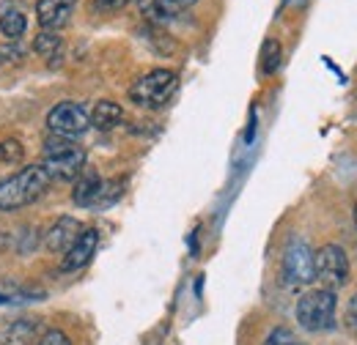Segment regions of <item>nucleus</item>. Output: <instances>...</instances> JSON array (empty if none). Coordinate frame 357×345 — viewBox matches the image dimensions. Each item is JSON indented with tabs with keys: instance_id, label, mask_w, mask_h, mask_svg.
Instances as JSON below:
<instances>
[{
	"instance_id": "4",
	"label": "nucleus",
	"mask_w": 357,
	"mask_h": 345,
	"mask_svg": "<svg viewBox=\"0 0 357 345\" xmlns=\"http://www.w3.org/2000/svg\"><path fill=\"white\" fill-rule=\"evenodd\" d=\"M178 77L168 69H154L149 74H143L132 88H130V99L137 107H162L174 93H176Z\"/></svg>"
},
{
	"instance_id": "26",
	"label": "nucleus",
	"mask_w": 357,
	"mask_h": 345,
	"mask_svg": "<svg viewBox=\"0 0 357 345\" xmlns=\"http://www.w3.org/2000/svg\"><path fill=\"white\" fill-rule=\"evenodd\" d=\"M0 302H3V296H0Z\"/></svg>"
},
{
	"instance_id": "10",
	"label": "nucleus",
	"mask_w": 357,
	"mask_h": 345,
	"mask_svg": "<svg viewBox=\"0 0 357 345\" xmlns=\"http://www.w3.org/2000/svg\"><path fill=\"white\" fill-rule=\"evenodd\" d=\"M72 11H75V0H39L36 6V17L45 31L63 28L72 19Z\"/></svg>"
},
{
	"instance_id": "5",
	"label": "nucleus",
	"mask_w": 357,
	"mask_h": 345,
	"mask_svg": "<svg viewBox=\"0 0 357 345\" xmlns=\"http://www.w3.org/2000/svg\"><path fill=\"white\" fill-rule=\"evenodd\" d=\"M313 274L316 280L324 285V291H338L347 285L349 280V260H347V252L335 244H327L321 247L319 252H313Z\"/></svg>"
},
{
	"instance_id": "2",
	"label": "nucleus",
	"mask_w": 357,
	"mask_h": 345,
	"mask_svg": "<svg viewBox=\"0 0 357 345\" xmlns=\"http://www.w3.org/2000/svg\"><path fill=\"white\" fill-rule=\"evenodd\" d=\"M50 178H58V181H75L83 168H86V151L75 143V140H66V137H47L45 140V157L39 162Z\"/></svg>"
},
{
	"instance_id": "6",
	"label": "nucleus",
	"mask_w": 357,
	"mask_h": 345,
	"mask_svg": "<svg viewBox=\"0 0 357 345\" xmlns=\"http://www.w3.org/2000/svg\"><path fill=\"white\" fill-rule=\"evenodd\" d=\"M283 280L289 288H303L316 280L313 274V252L303 239H289L283 250Z\"/></svg>"
},
{
	"instance_id": "7",
	"label": "nucleus",
	"mask_w": 357,
	"mask_h": 345,
	"mask_svg": "<svg viewBox=\"0 0 357 345\" xmlns=\"http://www.w3.org/2000/svg\"><path fill=\"white\" fill-rule=\"evenodd\" d=\"M91 127L89 113L75 104V102H61L50 110L47 115V129L52 131L55 137H66V140H75L80 134H86Z\"/></svg>"
},
{
	"instance_id": "14",
	"label": "nucleus",
	"mask_w": 357,
	"mask_h": 345,
	"mask_svg": "<svg viewBox=\"0 0 357 345\" xmlns=\"http://www.w3.org/2000/svg\"><path fill=\"white\" fill-rule=\"evenodd\" d=\"M36 337L33 321H14L6 329H0V345H31Z\"/></svg>"
},
{
	"instance_id": "17",
	"label": "nucleus",
	"mask_w": 357,
	"mask_h": 345,
	"mask_svg": "<svg viewBox=\"0 0 357 345\" xmlns=\"http://www.w3.org/2000/svg\"><path fill=\"white\" fill-rule=\"evenodd\" d=\"M280 66V44L275 39H267L261 47V72L264 74H275Z\"/></svg>"
},
{
	"instance_id": "12",
	"label": "nucleus",
	"mask_w": 357,
	"mask_h": 345,
	"mask_svg": "<svg viewBox=\"0 0 357 345\" xmlns=\"http://www.w3.org/2000/svg\"><path fill=\"white\" fill-rule=\"evenodd\" d=\"M137 8L149 22H157V25L174 22L181 14V6L176 0H137Z\"/></svg>"
},
{
	"instance_id": "20",
	"label": "nucleus",
	"mask_w": 357,
	"mask_h": 345,
	"mask_svg": "<svg viewBox=\"0 0 357 345\" xmlns=\"http://www.w3.org/2000/svg\"><path fill=\"white\" fill-rule=\"evenodd\" d=\"M36 345H72V343H69V337L61 329H47L45 335H42V340Z\"/></svg>"
},
{
	"instance_id": "1",
	"label": "nucleus",
	"mask_w": 357,
	"mask_h": 345,
	"mask_svg": "<svg viewBox=\"0 0 357 345\" xmlns=\"http://www.w3.org/2000/svg\"><path fill=\"white\" fill-rule=\"evenodd\" d=\"M52 178L42 165H28L11 178L0 181V211H17L31 203H36L47 189Z\"/></svg>"
},
{
	"instance_id": "23",
	"label": "nucleus",
	"mask_w": 357,
	"mask_h": 345,
	"mask_svg": "<svg viewBox=\"0 0 357 345\" xmlns=\"http://www.w3.org/2000/svg\"><path fill=\"white\" fill-rule=\"evenodd\" d=\"M178 6H187V3H195V0H176Z\"/></svg>"
},
{
	"instance_id": "3",
	"label": "nucleus",
	"mask_w": 357,
	"mask_h": 345,
	"mask_svg": "<svg viewBox=\"0 0 357 345\" xmlns=\"http://www.w3.org/2000/svg\"><path fill=\"white\" fill-rule=\"evenodd\" d=\"M297 323L305 332H327L335 326V294L333 291H308L297 302Z\"/></svg>"
},
{
	"instance_id": "8",
	"label": "nucleus",
	"mask_w": 357,
	"mask_h": 345,
	"mask_svg": "<svg viewBox=\"0 0 357 345\" xmlns=\"http://www.w3.org/2000/svg\"><path fill=\"white\" fill-rule=\"evenodd\" d=\"M96 244H99V233L96 230H83L77 236V241L63 252V260H61V271H77L83 266H89V260L93 258L96 252Z\"/></svg>"
},
{
	"instance_id": "22",
	"label": "nucleus",
	"mask_w": 357,
	"mask_h": 345,
	"mask_svg": "<svg viewBox=\"0 0 357 345\" xmlns=\"http://www.w3.org/2000/svg\"><path fill=\"white\" fill-rule=\"evenodd\" d=\"M347 323L357 329V294L352 296V302H349V310H347Z\"/></svg>"
},
{
	"instance_id": "19",
	"label": "nucleus",
	"mask_w": 357,
	"mask_h": 345,
	"mask_svg": "<svg viewBox=\"0 0 357 345\" xmlns=\"http://www.w3.org/2000/svg\"><path fill=\"white\" fill-rule=\"evenodd\" d=\"M264 345H305L291 329H286V326H278V329H272L269 332V337L264 340Z\"/></svg>"
},
{
	"instance_id": "15",
	"label": "nucleus",
	"mask_w": 357,
	"mask_h": 345,
	"mask_svg": "<svg viewBox=\"0 0 357 345\" xmlns=\"http://www.w3.org/2000/svg\"><path fill=\"white\" fill-rule=\"evenodd\" d=\"M121 115H124V113H121V107H119L116 102H96V107H93V113H91L89 118L96 129L107 131L121 121Z\"/></svg>"
},
{
	"instance_id": "11",
	"label": "nucleus",
	"mask_w": 357,
	"mask_h": 345,
	"mask_svg": "<svg viewBox=\"0 0 357 345\" xmlns=\"http://www.w3.org/2000/svg\"><path fill=\"white\" fill-rule=\"evenodd\" d=\"M102 178L99 172L91 170V168H83V172L75 178V189H72V200L75 206L80 209H93L99 203V195H102Z\"/></svg>"
},
{
	"instance_id": "21",
	"label": "nucleus",
	"mask_w": 357,
	"mask_h": 345,
	"mask_svg": "<svg viewBox=\"0 0 357 345\" xmlns=\"http://www.w3.org/2000/svg\"><path fill=\"white\" fill-rule=\"evenodd\" d=\"M130 0H96V8L99 11H119V8H124Z\"/></svg>"
},
{
	"instance_id": "13",
	"label": "nucleus",
	"mask_w": 357,
	"mask_h": 345,
	"mask_svg": "<svg viewBox=\"0 0 357 345\" xmlns=\"http://www.w3.org/2000/svg\"><path fill=\"white\" fill-rule=\"evenodd\" d=\"M33 49L39 58H45L50 66H61L63 63V39L55 31H42L33 39Z\"/></svg>"
},
{
	"instance_id": "9",
	"label": "nucleus",
	"mask_w": 357,
	"mask_h": 345,
	"mask_svg": "<svg viewBox=\"0 0 357 345\" xmlns=\"http://www.w3.org/2000/svg\"><path fill=\"white\" fill-rule=\"evenodd\" d=\"M80 233H83L80 219H75V216H61V219L47 230L45 247L50 252H66V250L77 241Z\"/></svg>"
},
{
	"instance_id": "25",
	"label": "nucleus",
	"mask_w": 357,
	"mask_h": 345,
	"mask_svg": "<svg viewBox=\"0 0 357 345\" xmlns=\"http://www.w3.org/2000/svg\"><path fill=\"white\" fill-rule=\"evenodd\" d=\"M0 63H3V52H0Z\"/></svg>"
},
{
	"instance_id": "16",
	"label": "nucleus",
	"mask_w": 357,
	"mask_h": 345,
	"mask_svg": "<svg viewBox=\"0 0 357 345\" xmlns=\"http://www.w3.org/2000/svg\"><path fill=\"white\" fill-rule=\"evenodd\" d=\"M25 28H28V17L20 11V8H6L3 14H0V31L8 36V39H20L22 33H25Z\"/></svg>"
},
{
	"instance_id": "18",
	"label": "nucleus",
	"mask_w": 357,
	"mask_h": 345,
	"mask_svg": "<svg viewBox=\"0 0 357 345\" xmlns=\"http://www.w3.org/2000/svg\"><path fill=\"white\" fill-rule=\"evenodd\" d=\"M22 157H25V148L20 140H11V137L0 140V162L3 165H17V162H22Z\"/></svg>"
},
{
	"instance_id": "24",
	"label": "nucleus",
	"mask_w": 357,
	"mask_h": 345,
	"mask_svg": "<svg viewBox=\"0 0 357 345\" xmlns=\"http://www.w3.org/2000/svg\"><path fill=\"white\" fill-rule=\"evenodd\" d=\"M355 225H357V206H355Z\"/></svg>"
}]
</instances>
